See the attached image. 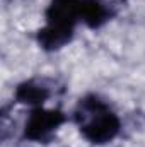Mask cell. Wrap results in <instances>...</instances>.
Here are the masks:
<instances>
[{
	"instance_id": "cell-4",
	"label": "cell",
	"mask_w": 145,
	"mask_h": 147,
	"mask_svg": "<svg viewBox=\"0 0 145 147\" xmlns=\"http://www.w3.org/2000/svg\"><path fill=\"white\" fill-rule=\"evenodd\" d=\"M113 12L104 0H80V21L91 29H97L111 19Z\"/></svg>"
},
{
	"instance_id": "cell-6",
	"label": "cell",
	"mask_w": 145,
	"mask_h": 147,
	"mask_svg": "<svg viewBox=\"0 0 145 147\" xmlns=\"http://www.w3.org/2000/svg\"><path fill=\"white\" fill-rule=\"evenodd\" d=\"M38 43L43 50L48 51H55L63 48L65 45H68L73 38V31H63V29H56L51 26H44L43 29L38 31Z\"/></svg>"
},
{
	"instance_id": "cell-2",
	"label": "cell",
	"mask_w": 145,
	"mask_h": 147,
	"mask_svg": "<svg viewBox=\"0 0 145 147\" xmlns=\"http://www.w3.org/2000/svg\"><path fill=\"white\" fill-rule=\"evenodd\" d=\"M65 115L58 110H44V108H34L31 111L26 128H24V137L31 142L38 144H48L55 132L63 125Z\"/></svg>"
},
{
	"instance_id": "cell-1",
	"label": "cell",
	"mask_w": 145,
	"mask_h": 147,
	"mask_svg": "<svg viewBox=\"0 0 145 147\" xmlns=\"http://www.w3.org/2000/svg\"><path fill=\"white\" fill-rule=\"evenodd\" d=\"M75 120L80 127V134L84 135V139L94 146L111 142L121 128L116 113H113L96 96H87L80 99L75 110Z\"/></svg>"
},
{
	"instance_id": "cell-3",
	"label": "cell",
	"mask_w": 145,
	"mask_h": 147,
	"mask_svg": "<svg viewBox=\"0 0 145 147\" xmlns=\"http://www.w3.org/2000/svg\"><path fill=\"white\" fill-rule=\"evenodd\" d=\"M80 21V0H51L46 9V26L73 31Z\"/></svg>"
},
{
	"instance_id": "cell-5",
	"label": "cell",
	"mask_w": 145,
	"mask_h": 147,
	"mask_svg": "<svg viewBox=\"0 0 145 147\" xmlns=\"http://www.w3.org/2000/svg\"><path fill=\"white\" fill-rule=\"evenodd\" d=\"M50 98V89L39 80H26L15 89V101L21 105H29L39 108Z\"/></svg>"
}]
</instances>
